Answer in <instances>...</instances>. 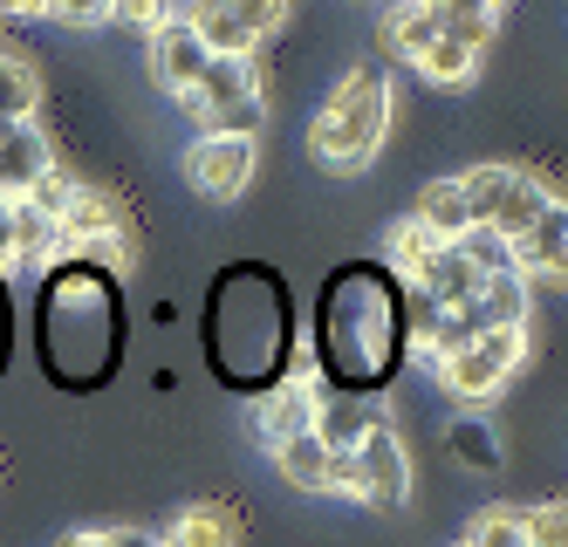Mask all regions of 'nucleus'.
Returning <instances> with one entry per match:
<instances>
[{"mask_svg": "<svg viewBox=\"0 0 568 547\" xmlns=\"http://www.w3.org/2000/svg\"><path fill=\"white\" fill-rule=\"evenodd\" d=\"M315 369L336 397H377L404 369V281L384 261H349L315 294Z\"/></svg>", "mask_w": 568, "mask_h": 547, "instance_id": "f257e3e1", "label": "nucleus"}, {"mask_svg": "<svg viewBox=\"0 0 568 547\" xmlns=\"http://www.w3.org/2000/svg\"><path fill=\"white\" fill-rule=\"evenodd\" d=\"M199 335H206V363L226 391L267 397L295 376L302 363V335H295V294L267 261H233L213 274L206 315H199Z\"/></svg>", "mask_w": 568, "mask_h": 547, "instance_id": "f03ea898", "label": "nucleus"}, {"mask_svg": "<svg viewBox=\"0 0 568 547\" xmlns=\"http://www.w3.org/2000/svg\"><path fill=\"white\" fill-rule=\"evenodd\" d=\"M34 356L62 391H103L124 363V287L110 267L55 261L34 294Z\"/></svg>", "mask_w": 568, "mask_h": 547, "instance_id": "7ed1b4c3", "label": "nucleus"}, {"mask_svg": "<svg viewBox=\"0 0 568 547\" xmlns=\"http://www.w3.org/2000/svg\"><path fill=\"white\" fill-rule=\"evenodd\" d=\"M384 131H390V69L363 62L329 90V103L315 110L308 151H315V164H329V172H371V158L384 151Z\"/></svg>", "mask_w": 568, "mask_h": 547, "instance_id": "20e7f679", "label": "nucleus"}, {"mask_svg": "<svg viewBox=\"0 0 568 547\" xmlns=\"http://www.w3.org/2000/svg\"><path fill=\"white\" fill-rule=\"evenodd\" d=\"M131 233H138L131 213H124V205H116L103 185H69L62 213H55V254H62V261H90V267L124 274Z\"/></svg>", "mask_w": 568, "mask_h": 547, "instance_id": "39448f33", "label": "nucleus"}, {"mask_svg": "<svg viewBox=\"0 0 568 547\" xmlns=\"http://www.w3.org/2000/svg\"><path fill=\"white\" fill-rule=\"evenodd\" d=\"M179 110L192 123H206V138H254V123L267 117V90H261V69L240 62V55H213L206 75L179 97Z\"/></svg>", "mask_w": 568, "mask_h": 547, "instance_id": "423d86ee", "label": "nucleus"}, {"mask_svg": "<svg viewBox=\"0 0 568 547\" xmlns=\"http://www.w3.org/2000/svg\"><path fill=\"white\" fill-rule=\"evenodd\" d=\"M453 185H459V199H466L473 226H479V233H494V240H507V246H514V240L555 205V192H548L541 179L507 172V164H473V172L453 179Z\"/></svg>", "mask_w": 568, "mask_h": 547, "instance_id": "0eeeda50", "label": "nucleus"}, {"mask_svg": "<svg viewBox=\"0 0 568 547\" xmlns=\"http://www.w3.org/2000/svg\"><path fill=\"white\" fill-rule=\"evenodd\" d=\"M486 328H527V281H520V274H494L466 308H445V315L432 322V335H425L412 356L438 369L445 356H459L466 343H479Z\"/></svg>", "mask_w": 568, "mask_h": 547, "instance_id": "6e6552de", "label": "nucleus"}, {"mask_svg": "<svg viewBox=\"0 0 568 547\" xmlns=\"http://www.w3.org/2000/svg\"><path fill=\"white\" fill-rule=\"evenodd\" d=\"M281 0H206V8H179V21L199 34V49L206 55H240L254 62V49L281 28Z\"/></svg>", "mask_w": 568, "mask_h": 547, "instance_id": "1a4fd4ad", "label": "nucleus"}, {"mask_svg": "<svg viewBox=\"0 0 568 547\" xmlns=\"http://www.w3.org/2000/svg\"><path fill=\"white\" fill-rule=\"evenodd\" d=\"M520 356H527V328H486L479 343H466L459 356H445L438 376H445V391H453L459 404H486L520 369Z\"/></svg>", "mask_w": 568, "mask_h": 547, "instance_id": "9d476101", "label": "nucleus"}, {"mask_svg": "<svg viewBox=\"0 0 568 547\" xmlns=\"http://www.w3.org/2000/svg\"><path fill=\"white\" fill-rule=\"evenodd\" d=\"M254 164H261L254 138H199V144L185 151L192 192L213 199V205H233L240 192H247V185H254Z\"/></svg>", "mask_w": 568, "mask_h": 547, "instance_id": "9b49d317", "label": "nucleus"}, {"mask_svg": "<svg viewBox=\"0 0 568 547\" xmlns=\"http://www.w3.org/2000/svg\"><path fill=\"white\" fill-rule=\"evenodd\" d=\"M356 479H363V507H384V514H397L404 499H412V458H404V445H397V432L390 425H377L371 438L356 445Z\"/></svg>", "mask_w": 568, "mask_h": 547, "instance_id": "f8f14e48", "label": "nucleus"}, {"mask_svg": "<svg viewBox=\"0 0 568 547\" xmlns=\"http://www.w3.org/2000/svg\"><path fill=\"white\" fill-rule=\"evenodd\" d=\"M206 62H213V55L199 49V34L179 21V8H172L165 21H158V28H151V69H158V82H165L172 97H185L192 82L206 75Z\"/></svg>", "mask_w": 568, "mask_h": 547, "instance_id": "ddd939ff", "label": "nucleus"}, {"mask_svg": "<svg viewBox=\"0 0 568 547\" xmlns=\"http://www.w3.org/2000/svg\"><path fill=\"white\" fill-rule=\"evenodd\" d=\"M404 287H418L425 302H432V308L445 315V308H466L473 294L486 287V274H479V267H473V261L459 254V240H453V246H432V261L418 267V281H404Z\"/></svg>", "mask_w": 568, "mask_h": 547, "instance_id": "4468645a", "label": "nucleus"}, {"mask_svg": "<svg viewBox=\"0 0 568 547\" xmlns=\"http://www.w3.org/2000/svg\"><path fill=\"white\" fill-rule=\"evenodd\" d=\"M377 425H384V404L377 397H336V391H322V404H315V445L322 452H356Z\"/></svg>", "mask_w": 568, "mask_h": 547, "instance_id": "2eb2a0df", "label": "nucleus"}, {"mask_svg": "<svg viewBox=\"0 0 568 547\" xmlns=\"http://www.w3.org/2000/svg\"><path fill=\"white\" fill-rule=\"evenodd\" d=\"M49 172H55V151H49V138L34 131V123H21V131L0 138V199H8V205L28 199Z\"/></svg>", "mask_w": 568, "mask_h": 547, "instance_id": "dca6fc26", "label": "nucleus"}, {"mask_svg": "<svg viewBox=\"0 0 568 547\" xmlns=\"http://www.w3.org/2000/svg\"><path fill=\"white\" fill-rule=\"evenodd\" d=\"M315 404H322L315 376H288L281 391H267L261 397V438H267V452L288 445V438H302V432H315Z\"/></svg>", "mask_w": 568, "mask_h": 547, "instance_id": "f3484780", "label": "nucleus"}, {"mask_svg": "<svg viewBox=\"0 0 568 547\" xmlns=\"http://www.w3.org/2000/svg\"><path fill=\"white\" fill-rule=\"evenodd\" d=\"M432 28H438V41H453V49H466V55H479L486 41L500 34V14L507 8H494V0H432Z\"/></svg>", "mask_w": 568, "mask_h": 547, "instance_id": "a211bd4d", "label": "nucleus"}, {"mask_svg": "<svg viewBox=\"0 0 568 547\" xmlns=\"http://www.w3.org/2000/svg\"><path fill=\"white\" fill-rule=\"evenodd\" d=\"M561 254H568V213H561V199H555L548 213L507 246V261H514L520 281H527V274H541V281H548V274H561Z\"/></svg>", "mask_w": 568, "mask_h": 547, "instance_id": "6ab92c4d", "label": "nucleus"}, {"mask_svg": "<svg viewBox=\"0 0 568 547\" xmlns=\"http://www.w3.org/2000/svg\"><path fill=\"white\" fill-rule=\"evenodd\" d=\"M158 547H240V520H233V507H220V499H192V507H179L172 534Z\"/></svg>", "mask_w": 568, "mask_h": 547, "instance_id": "aec40b11", "label": "nucleus"}, {"mask_svg": "<svg viewBox=\"0 0 568 547\" xmlns=\"http://www.w3.org/2000/svg\"><path fill=\"white\" fill-rule=\"evenodd\" d=\"M412 226H418L425 240H438V246H453L459 233H473V213H466L459 185H453V179L425 185V192H418V213H412Z\"/></svg>", "mask_w": 568, "mask_h": 547, "instance_id": "412c9836", "label": "nucleus"}, {"mask_svg": "<svg viewBox=\"0 0 568 547\" xmlns=\"http://www.w3.org/2000/svg\"><path fill=\"white\" fill-rule=\"evenodd\" d=\"M274 473L288 486H302V493H322V479H329V452L315 445V432H302L288 445H274Z\"/></svg>", "mask_w": 568, "mask_h": 547, "instance_id": "4be33fe9", "label": "nucleus"}, {"mask_svg": "<svg viewBox=\"0 0 568 547\" xmlns=\"http://www.w3.org/2000/svg\"><path fill=\"white\" fill-rule=\"evenodd\" d=\"M432 41H438V28H432L425 8H390V14H384V49H390L397 62H418Z\"/></svg>", "mask_w": 568, "mask_h": 547, "instance_id": "5701e85b", "label": "nucleus"}, {"mask_svg": "<svg viewBox=\"0 0 568 547\" xmlns=\"http://www.w3.org/2000/svg\"><path fill=\"white\" fill-rule=\"evenodd\" d=\"M55 254V220L34 213V205H14V261L8 267H42Z\"/></svg>", "mask_w": 568, "mask_h": 547, "instance_id": "b1692460", "label": "nucleus"}, {"mask_svg": "<svg viewBox=\"0 0 568 547\" xmlns=\"http://www.w3.org/2000/svg\"><path fill=\"white\" fill-rule=\"evenodd\" d=\"M34 97H42L34 69L14 62V55H0V123H28L34 117Z\"/></svg>", "mask_w": 568, "mask_h": 547, "instance_id": "393cba45", "label": "nucleus"}, {"mask_svg": "<svg viewBox=\"0 0 568 547\" xmlns=\"http://www.w3.org/2000/svg\"><path fill=\"white\" fill-rule=\"evenodd\" d=\"M453 452L473 473H500V438H494V425H479V417H459L453 425Z\"/></svg>", "mask_w": 568, "mask_h": 547, "instance_id": "a878e982", "label": "nucleus"}, {"mask_svg": "<svg viewBox=\"0 0 568 547\" xmlns=\"http://www.w3.org/2000/svg\"><path fill=\"white\" fill-rule=\"evenodd\" d=\"M473 62H479V55H466V49H453V41H432V49H425V55H418L412 69H418L425 82H445V90H453V82H473V75H479Z\"/></svg>", "mask_w": 568, "mask_h": 547, "instance_id": "bb28decb", "label": "nucleus"}, {"mask_svg": "<svg viewBox=\"0 0 568 547\" xmlns=\"http://www.w3.org/2000/svg\"><path fill=\"white\" fill-rule=\"evenodd\" d=\"M432 246H438V240H425L412 220H404V226L390 233V274H397V281H418V267L432 261Z\"/></svg>", "mask_w": 568, "mask_h": 547, "instance_id": "cd10ccee", "label": "nucleus"}, {"mask_svg": "<svg viewBox=\"0 0 568 547\" xmlns=\"http://www.w3.org/2000/svg\"><path fill=\"white\" fill-rule=\"evenodd\" d=\"M514 520H520V540L527 547H568L561 507H514Z\"/></svg>", "mask_w": 568, "mask_h": 547, "instance_id": "c85d7f7f", "label": "nucleus"}, {"mask_svg": "<svg viewBox=\"0 0 568 547\" xmlns=\"http://www.w3.org/2000/svg\"><path fill=\"white\" fill-rule=\"evenodd\" d=\"M459 254H466V261H473L486 281H494V274H514V261H507V240L479 233V226H473V233H459Z\"/></svg>", "mask_w": 568, "mask_h": 547, "instance_id": "c756f323", "label": "nucleus"}, {"mask_svg": "<svg viewBox=\"0 0 568 547\" xmlns=\"http://www.w3.org/2000/svg\"><path fill=\"white\" fill-rule=\"evenodd\" d=\"M466 547H527V540H520V520L514 514H479L473 534H466Z\"/></svg>", "mask_w": 568, "mask_h": 547, "instance_id": "7c9ffc66", "label": "nucleus"}, {"mask_svg": "<svg viewBox=\"0 0 568 547\" xmlns=\"http://www.w3.org/2000/svg\"><path fill=\"white\" fill-rule=\"evenodd\" d=\"M42 14H49V21H62V28H103V21H110L103 0H49Z\"/></svg>", "mask_w": 568, "mask_h": 547, "instance_id": "2f4dec72", "label": "nucleus"}, {"mask_svg": "<svg viewBox=\"0 0 568 547\" xmlns=\"http://www.w3.org/2000/svg\"><path fill=\"white\" fill-rule=\"evenodd\" d=\"M165 14L172 8H158V0H116V8H110V21H131V28H158Z\"/></svg>", "mask_w": 568, "mask_h": 547, "instance_id": "473e14b6", "label": "nucleus"}, {"mask_svg": "<svg viewBox=\"0 0 568 547\" xmlns=\"http://www.w3.org/2000/svg\"><path fill=\"white\" fill-rule=\"evenodd\" d=\"M8 350H14V294L0 281V363H8Z\"/></svg>", "mask_w": 568, "mask_h": 547, "instance_id": "72a5a7b5", "label": "nucleus"}, {"mask_svg": "<svg viewBox=\"0 0 568 547\" xmlns=\"http://www.w3.org/2000/svg\"><path fill=\"white\" fill-rule=\"evenodd\" d=\"M8 261H14V205L0 199V267H8Z\"/></svg>", "mask_w": 568, "mask_h": 547, "instance_id": "f704fd0d", "label": "nucleus"}, {"mask_svg": "<svg viewBox=\"0 0 568 547\" xmlns=\"http://www.w3.org/2000/svg\"><path fill=\"white\" fill-rule=\"evenodd\" d=\"M55 547H110V534H97V527H69Z\"/></svg>", "mask_w": 568, "mask_h": 547, "instance_id": "c9c22d12", "label": "nucleus"}, {"mask_svg": "<svg viewBox=\"0 0 568 547\" xmlns=\"http://www.w3.org/2000/svg\"><path fill=\"white\" fill-rule=\"evenodd\" d=\"M110 547H158V540L138 534V527H110Z\"/></svg>", "mask_w": 568, "mask_h": 547, "instance_id": "e433bc0d", "label": "nucleus"}]
</instances>
